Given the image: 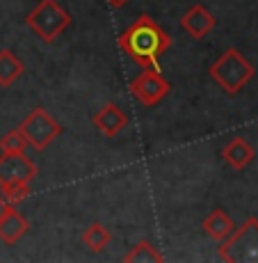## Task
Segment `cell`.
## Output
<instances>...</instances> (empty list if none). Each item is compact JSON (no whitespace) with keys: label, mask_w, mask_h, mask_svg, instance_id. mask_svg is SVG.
<instances>
[{"label":"cell","mask_w":258,"mask_h":263,"mask_svg":"<svg viewBox=\"0 0 258 263\" xmlns=\"http://www.w3.org/2000/svg\"><path fill=\"white\" fill-rule=\"evenodd\" d=\"M171 37L149 14H140L119 34V48L142 69H158L160 58L169 50Z\"/></svg>","instance_id":"6da1fadb"},{"label":"cell","mask_w":258,"mask_h":263,"mask_svg":"<svg viewBox=\"0 0 258 263\" xmlns=\"http://www.w3.org/2000/svg\"><path fill=\"white\" fill-rule=\"evenodd\" d=\"M208 73L226 94L235 96V94L242 92V87H245L251 78H254L256 69L237 48H226L224 53L215 60V64H210Z\"/></svg>","instance_id":"7a4b0ae2"},{"label":"cell","mask_w":258,"mask_h":263,"mask_svg":"<svg viewBox=\"0 0 258 263\" xmlns=\"http://www.w3.org/2000/svg\"><path fill=\"white\" fill-rule=\"evenodd\" d=\"M25 25H28L42 42L53 44L71 25V14L57 0H42V3L25 16Z\"/></svg>","instance_id":"3957f363"},{"label":"cell","mask_w":258,"mask_h":263,"mask_svg":"<svg viewBox=\"0 0 258 263\" xmlns=\"http://www.w3.org/2000/svg\"><path fill=\"white\" fill-rule=\"evenodd\" d=\"M217 254L226 263H258V217H247L235 227Z\"/></svg>","instance_id":"277c9868"},{"label":"cell","mask_w":258,"mask_h":263,"mask_svg":"<svg viewBox=\"0 0 258 263\" xmlns=\"http://www.w3.org/2000/svg\"><path fill=\"white\" fill-rule=\"evenodd\" d=\"M18 130H21V135L28 140V146H32V149H37V151L48 149V146L64 133L62 126L50 117L48 110L42 108V105H37V108L21 121Z\"/></svg>","instance_id":"5b68a950"},{"label":"cell","mask_w":258,"mask_h":263,"mask_svg":"<svg viewBox=\"0 0 258 263\" xmlns=\"http://www.w3.org/2000/svg\"><path fill=\"white\" fill-rule=\"evenodd\" d=\"M171 92V83L160 73V69H144L130 83V94L146 108H153Z\"/></svg>","instance_id":"8992f818"},{"label":"cell","mask_w":258,"mask_h":263,"mask_svg":"<svg viewBox=\"0 0 258 263\" xmlns=\"http://www.w3.org/2000/svg\"><path fill=\"white\" fill-rule=\"evenodd\" d=\"M39 170L30 156L23 154H3L0 156V185L5 183H32Z\"/></svg>","instance_id":"52a82bcc"},{"label":"cell","mask_w":258,"mask_h":263,"mask_svg":"<svg viewBox=\"0 0 258 263\" xmlns=\"http://www.w3.org/2000/svg\"><path fill=\"white\" fill-rule=\"evenodd\" d=\"M217 18L210 14V9H206L204 5H192L190 9H185V14L181 16V28L190 34L192 39H206L215 30Z\"/></svg>","instance_id":"ba28073f"},{"label":"cell","mask_w":258,"mask_h":263,"mask_svg":"<svg viewBox=\"0 0 258 263\" xmlns=\"http://www.w3.org/2000/svg\"><path fill=\"white\" fill-rule=\"evenodd\" d=\"M92 124L105 138H117L121 130L128 126V115H126L117 103H105L92 117Z\"/></svg>","instance_id":"9c48e42d"},{"label":"cell","mask_w":258,"mask_h":263,"mask_svg":"<svg viewBox=\"0 0 258 263\" xmlns=\"http://www.w3.org/2000/svg\"><path fill=\"white\" fill-rule=\"evenodd\" d=\"M254 156H256L254 146L247 142L245 138H233L231 142H226L224 149H222V158L226 160V165H231V167L237 170V172L249 167Z\"/></svg>","instance_id":"30bf717a"},{"label":"cell","mask_w":258,"mask_h":263,"mask_svg":"<svg viewBox=\"0 0 258 263\" xmlns=\"http://www.w3.org/2000/svg\"><path fill=\"white\" fill-rule=\"evenodd\" d=\"M233 229H235L233 217L226 213V211H222V209L210 211V213L204 217V231L217 242L229 238V236L233 234Z\"/></svg>","instance_id":"8fae6325"},{"label":"cell","mask_w":258,"mask_h":263,"mask_svg":"<svg viewBox=\"0 0 258 263\" xmlns=\"http://www.w3.org/2000/svg\"><path fill=\"white\" fill-rule=\"evenodd\" d=\"M28 229H30V222L25 220V215H21L16 209H12L0 222V240L5 245H16L28 234Z\"/></svg>","instance_id":"7c38bea8"},{"label":"cell","mask_w":258,"mask_h":263,"mask_svg":"<svg viewBox=\"0 0 258 263\" xmlns=\"http://www.w3.org/2000/svg\"><path fill=\"white\" fill-rule=\"evenodd\" d=\"M25 67L23 62L12 53L9 48L0 50V87H12L18 78L23 76Z\"/></svg>","instance_id":"4fadbf2b"},{"label":"cell","mask_w":258,"mask_h":263,"mask_svg":"<svg viewBox=\"0 0 258 263\" xmlns=\"http://www.w3.org/2000/svg\"><path fill=\"white\" fill-rule=\"evenodd\" d=\"M126 263H163L165 256L160 254V250L155 245H151L149 240H140L137 245H133L128 250V254L124 256Z\"/></svg>","instance_id":"5bb4252c"},{"label":"cell","mask_w":258,"mask_h":263,"mask_svg":"<svg viewBox=\"0 0 258 263\" xmlns=\"http://www.w3.org/2000/svg\"><path fill=\"white\" fill-rule=\"evenodd\" d=\"M83 242L89 252H103L112 242V236H110V231L101 222H94V224H89L83 231Z\"/></svg>","instance_id":"9a60e30c"},{"label":"cell","mask_w":258,"mask_h":263,"mask_svg":"<svg viewBox=\"0 0 258 263\" xmlns=\"http://www.w3.org/2000/svg\"><path fill=\"white\" fill-rule=\"evenodd\" d=\"M28 149V140L21 135V130H9L0 138V151L3 154H23Z\"/></svg>","instance_id":"2e32d148"},{"label":"cell","mask_w":258,"mask_h":263,"mask_svg":"<svg viewBox=\"0 0 258 263\" xmlns=\"http://www.w3.org/2000/svg\"><path fill=\"white\" fill-rule=\"evenodd\" d=\"M30 183H5L0 185V195L5 197L7 201H18V199H25V197L30 195Z\"/></svg>","instance_id":"e0dca14e"},{"label":"cell","mask_w":258,"mask_h":263,"mask_svg":"<svg viewBox=\"0 0 258 263\" xmlns=\"http://www.w3.org/2000/svg\"><path fill=\"white\" fill-rule=\"evenodd\" d=\"M12 209H14V204H12V201H7L3 195H0V222H3V217L7 215Z\"/></svg>","instance_id":"ac0fdd59"},{"label":"cell","mask_w":258,"mask_h":263,"mask_svg":"<svg viewBox=\"0 0 258 263\" xmlns=\"http://www.w3.org/2000/svg\"><path fill=\"white\" fill-rule=\"evenodd\" d=\"M126 3H128V0H108V5H110V7H112V9H119V7H124Z\"/></svg>","instance_id":"d6986e66"}]
</instances>
